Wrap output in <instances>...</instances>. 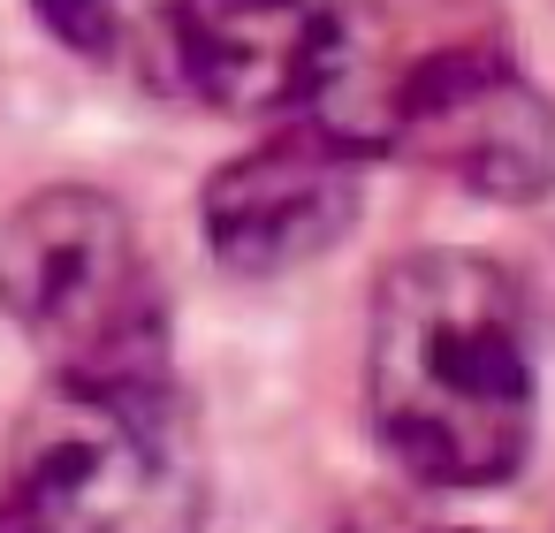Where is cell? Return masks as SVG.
<instances>
[{
  "label": "cell",
  "instance_id": "1",
  "mask_svg": "<svg viewBox=\"0 0 555 533\" xmlns=\"http://www.w3.org/2000/svg\"><path fill=\"white\" fill-rule=\"evenodd\" d=\"M365 411L403 472L494 487L532 449V351L502 267L411 252L380 275L365 328Z\"/></svg>",
  "mask_w": 555,
  "mask_h": 533
},
{
  "label": "cell",
  "instance_id": "2",
  "mask_svg": "<svg viewBox=\"0 0 555 533\" xmlns=\"http://www.w3.org/2000/svg\"><path fill=\"white\" fill-rule=\"evenodd\" d=\"M206 457L176 381H54L0 472V533H198Z\"/></svg>",
  "mask_w": 555,
  "mask_h": 533
},
{
  "label": "cell",
  "instance_id": "3",
  "mask_svg": "<svg viewBox=\"0 0 555 533\" xmlns=\"http://www.w3.org/2000/svg\"><path fill=\"white\" fill-rule=\"evenodd\" d=\"M0 305L54 381H168L160 275L100 191H39L0 221Z\"/></svg>",
  "mask_w": 555,
  "mask_h": 533
},
{
  "label": "cell",
  "instance_id": "4",
  "mask_svg": "<svg viewBox=\"0 0 555 533\" xmlns=\"http://www.w3.org/2000/svg\"><path fill=\"white\" fill-rule=\"evenodd\" d=\"M502 54L487 0H350L327 24L312 123L358 153H388L434 85Z\"/></svg>",
  "mask_w": 555,
  "mask_h": 533
},
{
  "label": "cell",
  "instance_id": "5",
  "mask_svg": "<svg viewBox=\"0 0 555 533\" xmlns=\"http://www.w3.org/2000/svg\"><path fill=\"white\" fill-rule=\"evenodd\" d=\"M358 161L365 153L320 123L282 130V138L251 145L244 161H229L206 183L214 259L236 275H282V267H305L327 244H343V229L358 214Z\"/></svg>",
  "mask_w": 555,
  "mask_h": 533
},
{
  "label": "cell",
  "instance_id": "6",
  "mask_svg": "<svg viewBox=\"0 0 555 533\" xmlns=\"http://www.w3.org/2000/svg\"><path fill=\"white\" fill-rule=\"evenodd\" d=\"M388 153H411L479 199H540L555 183V107L517 77L509 54H487L434 85Z\"/></svg>",
  "mask_w": 555,
  "mask_h": 533
},
{
  "label": "cell",
  "instance_id": "7",
  "mask_svg": "<svg viewBox=\"0 0 555 533\" xmlns=\"http://www.w3.org/2000/svg\"><path fill=\"white\" fill-rule=\"evenodd\" d=\"M335 0H176L168 47L198 100L221 115L312 107Z\"/></svg>",
  "mask_w": 555,
  "mask_h": 533
},
{
  "label": "cell",
  "instance_id": "8",
  "mask_svg": "<svg viewBox=\"0 0 555 533\" xmlns=\"http://www.w3.org/2000/svg\"><path fill=\"white\" fill-rule=\"evenodd\" d=\"M168 9H176V0H39V16H47L69 47H115V39H130L145 16L168 24Z\"/></svg>",
  "mask_w": 555,
  "mask_h": 533
}]
</instances>
